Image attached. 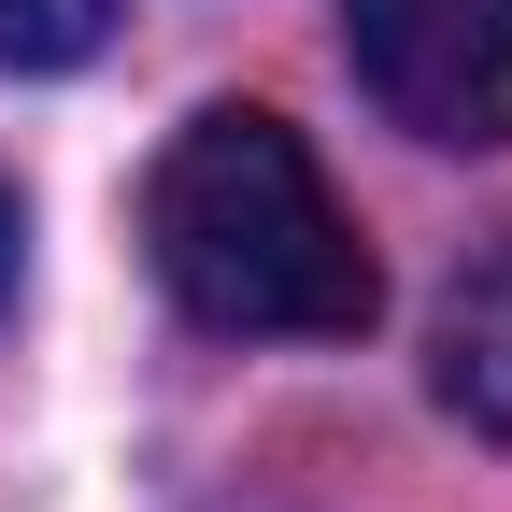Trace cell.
<instances>
[{
    "mask_svg": "<svg viewBox=\"0 0 512 512\" xmlns=\"http://www.w3.org/2000/svg\"><path fill=\"white\" fill-rule=\"evenodd\" d=\"M0 299H15V185H0Z\"/></svg>",
    "mask_w": 512,
    "mask_h": 512,
    "instance_id": "cell-5",
    "label": "cell"
},
{
    "mask_svg": "<svg viewBox=\"0 0 512 512\" xmlns=\"http://www.w3.org/2000/svg\"><path fill=\"white\" fill-rule=\"evenodd\" d=\"M342 43L413 143H512V0H342Z\"/></svg>",
    "mask_w": 512,
    "mask_h": 512,
    "instance_id": "cell-2",
    "label": "cell"
},
{
    "mask_svg": "<svg viewBox=\"0 0 512 512\" xmlns=\"http://www.w3.org/2000/svg\"><path fill=\"white\" fill-rule=\"evenodd\" d=\"M114 29V0H0V72H72Z\"/></svg>",
    "mask_w": 512,
    "mask_h": 512,
    "instance_id": "cell-4",
    "label": "cell"
},
{
    "mask_svg": "<svg viewBox=\"0 0 512 512\" xmlns=\"http://www.w3.org/2000/svg\"><path fill=\"white\" fill-rule=\"evenodd\" d=\"M427 384L441 413H470L484 441H512V242H484L456 285H441V328H427Z\"/></svg>",
    "mask_w": 512,
    "mask_h": 512,
    "instance_id": "cell-3",
    "label": "cell"
},
{
    "mask_svg": "<svg viewBox=\"0 0 512 512\" xmlns=\"http://www.w3.org/2000/svg\"><path fill=\"white\" fill-rule=\"evenodd\" d=\"M143 256L228 342H356L370 299H384L356 214L313 171V143L285 114H256V100L171 128V157L143 171Z\"/></svg>",
    "mask_w": 512,
    "mask_h": 512,
    "instance_id": "cell-1",
    "label": "cell"
}]
</instances>
